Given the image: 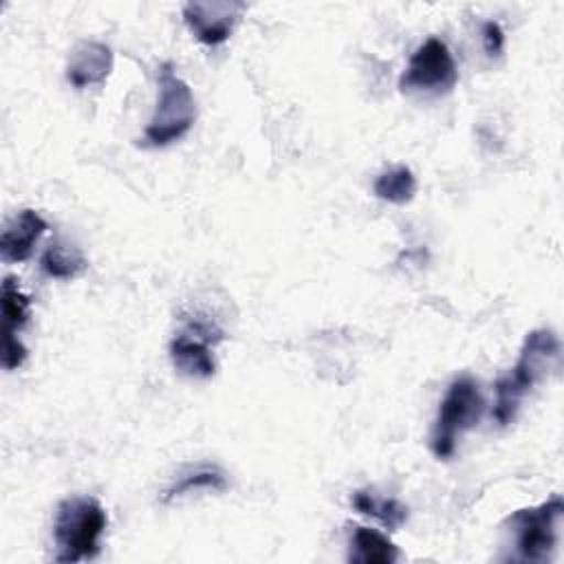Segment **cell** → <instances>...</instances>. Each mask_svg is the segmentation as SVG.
I'll return each instance as SVG.
<instances>
[{
  "mask_svg": "<svg viewBox=\"0 0 564 564\" xmlns=\"http://www.w3.org/2000/svg\"><path fill=\"white\" fill-rule=\"evenodd\" d=\"M227 476L223 469L214 467V465H205V467H196L183 476H178L161 496V502H172L185 494H192V491H225L227 489Z\"/></svg>",
  "mask_w": 564,
  "mask_h": 564,
  "instance_id": "cell-14",
  "label": "cell"
},
{
  "mask_svg": "<svg viewBox=\"0 0 564 564\" xmlns=\"http://www.w3.org/2000/svg\"><path fill=\"white\" fill-rule=\"evenodd\" d=\"M482 48L489 57H498L505 48V31L496 20H487L482 24Z\"/></svg>",
  "mask_w": 564,
  "mask_h": 564,
  "instance_id": "cell-17",
  "label": "cell"
},
{
  "mask_svg": "<svg viewBox=\"0 0 564 564\" xmlns=\"http://www.w3.org/2000/svg\"><path fill=\"white\" fill-rule=\"evenodd\" d=\"M156 86V106L141 141L145 148H165L181 141L196 121L194 93L170 62L161 64Z\"/></svg>",
  "mask_w": 564,
  "mask_h": 564,
  "instance_id": "cell-3",
  "label": "cell"
},
{
  "mask_svg": "<svg viewBox=\"0 0 564 564\" xmlns=\"http://www.w3.org/2000/svg\"><path fill=\"white\" fill-rule=\"evenodd\" d=\"M223 339V330L205 319H189L167 344L172 366L192 379H209L216 372L214 346Z\"/></svg>",
  "mask_w": 564,
  "mask_h": 564,
  "instance_id": "cell-7",
  "label": "cell"
},
{
  "mask_svg": "<svg viewBox=\"0 0 564 564\" xmlns=\"http://www.w3.org/2000/svg\"><path fill=\"white\" fill-rule=\"evenodd\" d=\"M560 350V339L551 328H533L527 333L513 368L494 386L496 403L491 414L500 427L516 421L522 399L546 377L551 368L557 366Z\"/></svg>",
  "mask_w": 564,
  "mask_h": 564,
  "instance_id": "cell-1",
  "label": "cell"
},
{
  "mask_svg": "<svg viewBox=\"0 0 564 564\" xmlns=\"http://www.w3.org/2000/svg\"><path fill=\"white\" fill-rule=\"evenodd\" d=\"M112 48L99 40H82L73 46L66 62V82L75 88L101 86L112 73Z\"/></svg>",
  "mask_w": 564,
  "mask_h": 564,
  "instance_id": "cell-9",
  "label": "cell"
},
{
  "mask_svg": "<svg viewBox=\"0 0 564 564\" xmlns=\"http://www.w3.org/2000/svg\"><path fill=\"white\" fill-rule=\"evenodd\" d=\"M48 229V223L40 212L24 207L4 220L0 234V258L7 264L24 262L33 256V249L42 234Z\"/></svg>",
  "mask_w": 564,
  "mask_h": 564,
  "instance_id": "cell-10",
  "label": "cell"
},
{
  "mask_svg": "<svg viewBox=\"0 0 564 564\" xmlns=\"http://www.w3.org/2000/svg\"><path fill=\"white\" fill-rule=\"evenodd\" d=\"M108 527V513L93 496H70L57 505L53 520V560L75 564L93 560L101 551V535Z\"/></svg>",
  "mask_w": 564,
  "mask_h": 564,
  "instance_id": "cell-2",
  "label": "cell"
},
{
  "mask_svg": "<svg viewBox=\"0 0 564 564\" xmlns=\"http://www.w3.org/2000/svg\"><path fill=\"white\" fill-rule=\"evenodd\" d=\"M562 516H564V500L560 494H553L540 505L522 507L513 511L505 520V531L509 533V540H511L509 549H513L509 560L529 562V564L549 562L557 546Z\"/></svg>",
  "mask_w": 564,
  "mask_h": 564,
  "instance_id": "cell-4",
  "label": "cell"
},
{
  "mask_svg": "<svg viewBox=\"0 0 564 564\" xmlns=\"http://www.w3.org/2000/svg\"><path fill=\"white\" fill-rule=\"evenodd\" d=\"M399 546L381 531L355 524L348 540V562L355 564H394Z\"/></svg>",
  "mask_w": 564,
  "mask_h": 564,
  "instance_id": "cell-11",
  "label": "cell"
},
{
  "mask_svg": "<svg viewBox=\"0 0 564 564\" xmlns=\"http://www.w3.org/2000/svg\"><path fill=\"white\" fill-rule=\"evenodd\" d=\"M372 192L377 198L392 203V205H405L414 198L416 194V176L412 174L410 167L405 165H397L390 167L386 172H381L375 178Z\"/></svg>",
  "mask_w": 564,
  "mask_h": 564,
  "instance_id": "cell-15",
  "label": "cell"
},
{
  "mask_svg": "<svg viewBox=\"0 0 564 564\" xmlns=\"http://www.w3.org/2000/svg\"><path fill=\"white\" fill-rule=\"evenodd\" d=\"M350 502L355 511H359L361 516L375 518L388 531H397L408 522V507L401 500L379 496L372 489H357Z\"/></svg>",
  "mask_w": 564,
  "mask_h": 564,
  "instance_id": "cell-12",
  "label": "cell"
},
{
  "mask_svg": "<svg viewBox=\"0 0 564 564\" xmlns=\"http://www.w3.org/2000/svg\"><path fill=\"white\" fill-rule=\"evenodd\" d=\"M31 315V300L20 289V284L7 275L2 280V324H4V337L18 335Z\"/></svg>",
  "mask_w": 564,
  "mask_h": 564,
  "instance_id": "cell-16",
  "label": "cell"
},
{
  "mask_svg": "<svg viewBox=\"0 0 564 564\" xmlns=\"http://www.w3.org/2000/svg\"><path fill=\"white\" fill-rule=\"evenodd\" d=\"M86 267H88V260L84 258L82 249L59 238L51 240L40 256V269L44 271V275L55 280H73L79 273H84Z\"/></svg>",
  "mask_w": 564,
  "mask_h": 564,
  "instance_id": "cell-13",
  "label": "cell"
},
{
  "mask_svg": "<svg viewBox=\"0 0 564 564\" xmlns=\"http://www.w3.org/2000/svg\"><path fill=\"white\" fill-rule=\"evenodd\" d=\"M242 11L245 2H187L183 7V22L198 42L218 46L229 40Z\"/></svg>",
  "mask_w": 564,
  "mask_h": 564,
  "instance_id": "cell-8",
  "label": "cell"
},
{
  "mask_svg": "<svg viewBox=\"0 0 564 564\" xmlns=\"http://www.w3.org/2000/svg\"><path fill=\"white\" fill-rule=\"evenodd\" d=\"M485 410L480 386L469 375H458L447 386L430 434L432 454L441 460L454 456L458 438L478 425Z\"/></svg>",
  "mask_w": 564,
  "mask_h": 564,
  "instance_id": "cell-5",
  "label": "cell"
},
{
  "mask_svg": "<svg viewBox=\"0 0 564 564\" xmlns=\"http://www.w3.org/2000/svg\"><path fill=\"white\" fill-rule=\"evenodd\" d=\"M458 82L456 59L441 37H427L410 55L403 75L399 77L401 93H419L441 97L452 93Z\"/></svg>",
  "mask_w": 564,
  "mask_h": 564,
  "instance_id": "cell-6",
  "label": "cell"
}]
</instances>
